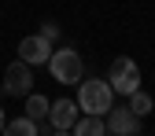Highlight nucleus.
<instances>
[{"label": "nucleus", "instance_id": "1", "mask_svg": "<svg viewBox=\"0 0 155 136\" xmlns=\"http://www.w3.org/2000/svg\"><path fill=\"white\" fill-rule=\"evenodd\" d=\"M114 107V88L100 77H85L78 85V110L92 114V118H107V110Z\"/></svg>", "mask_w": 155, "mask_h": 136}, {"label": "nucleus", "instance_id": "2", "mask_svg": "<svg viewBox=\"0 0 155 136\" xmlns=\"http://www.w3.org/2000/svg\"><path fill=\"white\" fill-rule=\"evenodd\" d=\"M48 74L59 85H81L85 81V59L78 55V48H55L48 59Z\"/></svg>", "mask_w": 155, "mask_h": 136}, {"label": "nucleus", "instance_id": "3", "mask_svg": "<svg viewBox=\"0 0 155 136\" xmlns=\"http://www.w3.org/2000/svg\"><path fill=\"white\" fill-rule=\"evenodd\" d=\"M107 85L114 88V96H133V92L140 88V66H137V59H129V55L111 59V66H107Z\"/></svg>", "mask_w": 155, "mask_h": 136}, {"label": "nucleus", "instance_id": "4", "mask_svg": "<svg viewBox=\"0 0 155 136\" xmlns=\"http://www.w3.org/2000/svg\"><path fill=\"white\" fill-rule=\"evenodd\" d=\"M4 92L8 96H30L33 92V66L22 63V59L8 63V70H4Z\"/></svg>", "mask_w": 155, "mask_h": 136}, {"label": "nucleus", "instance_id": "5", "mask_svg": "<svg viewBox=\"0 0 155 136\" xmlns=\"http://www.w3.org/2000/svg\"><path fill=\"white\" fill-rule=\"evenodd\" d=\"M52 52H55L52 41H45L41 33H30V37H22V41H18V59L30 63V66H48Z\"/></svg>", "mask_w": 155, "mask_h": 136}, {"label": "nucleus", "instance_id": "6", "mask_svg": "<svg viewBox=\"0 0 155 136\" xmlns=\"http://www.w3.org/2000/svg\"><path fill=\"white\" fill-rule=\"evenodd\" d=\"M107 132H114V136H140V118L129 107H111L107 110Z\"/></svg>", "mask_w": 155, "mask_h": 136}, {"label": "nucleus", "instance_id": "7", "mask_svg": "<svg viewBox=\"0 0 155 136\" xmlns=\"http://www.w3.org/2000/svg\"><path fill=\"white\" fill-rule=\"evenodd\" d=\"M78 100H52V110H48V125L55 132H70L74 122H78Z\"/></svg>", "mask_w": 155, "mask_h": 136}, {"label": "nucleus", "instance_id": "8", "mask_svg": "<svg viewBox=\"0 0 155 136\" xmlns=\"http://www.w3.org/2000/svg\"><path fill=\"white\" fill-rule=\"evenodd\" d=\"M104 132H107V122L104 118H92V114L78 118L74 129H70V136H104Z\"/></svg>", "mask_w": 155, "mask_h": 136}, {"label": "nucleus", "instance_id": "9", "mask_svg": "<svg viewBox=\"0 0 155 136\" xmlns=\"http://www.w3.org/2000/svg\"><path fill=\"white\" fill-rule=\"evenodd\" d=\"M48 110H52L48 96H41V92H30V96H26V118H33L37 125H41V122L48 118Z\"/></svg>", "mask_w": 155, "mask_h": 136}, {"label": "nucleus", "instance_id": "10", "mask_svg": "<svg viewBox=\"0 0 155 136\" xmlns=\"http://www.w3.org/2000/svg\"><path fill=\"white\" fill-rule=\"evenodd\" d=\"M0 136H41V129H37V122L33 118H8V125H4V132Z\"/></svg>", "mask_w": 155, "mask_h": 136}, {"label": "nucleus", "instance_id": "11", "mask_svg": "<svg viewBox=\"0 0 155 136\" xmlns=\"http://www.w3.org/2000/svg\"><path fill=\"white\" fill-rule=\"evenodd\" d=\"M133 114H137V118H144V114H151V107H155V100H151V96L144 92V88H137V92H133L129 96V103H126Z\"/></svg>", "mask_w": 155, "mask_h": 136}, {"label": "nucleus", "instance_id": "12", "mask_svg": "<svg viewBox=\"0 0 155 136\" xmlns=\"http://www.w3.org/2000/svg\"><path fill=\"white\" fill-rule=\"evenodd\" d=\"M37 33H41L45 41H52V44H55V41H59V33H63V30L55 26V22H41V30H37Z\"/></svg>", "mask_w": 155, "mask_h": 136}, {"label": "nucleus", "instance_id": "13", "mask_svg": "<svg viewBox=\"0 0 155 136\" xmlns=\"http://www.w3.org/2000/svg\"><path fill=\"white\" fill-rule=\"evenodd\" d=\"M4 125H8V114H4V110H0V132H4Z\"/></svg>", "mask_w": 155, "mask_h": 136}, {"label": "nucleus", "instance_id": "14", "mask_svg": "<svg viewBox=\"0 0 155 136\" xmlns=\"http://www.w3.org/2000/svg\"><path fill=\"white\" fill-rule=\"evenodd\" d=\"M48 136H70V132H55V129H52V132H48Z\"/></svg>", "mask_w": 155, "mask_h": 136}, {"label": "nucleus", "instance_id": "15", "mask_svg": "<svg viewBox=\"0 0 155 136\" xmlns=\"http://www.w3.org/2000/svg\"><path fill=\"white\" fill-rule=\"evenodd\" d=\"M4 96H8V92H4V81H0V100H4Z\"/></svg>", "mask_w": 155, "mask_h": 136}, {"label": "nucleus", "instance_id": "16", "mask_svg": "<svg viewBox=\"0 0 155 136\" xmlns=\"http://www.w3.org/2000/svg\"><path fill=\"white\" fill-rule=\"evenodd\" d=\"M104 136H114V132H104Z\"/></svg>", "mask_w": 155, "mask_h": 136}]
</instances>
